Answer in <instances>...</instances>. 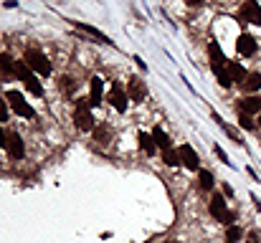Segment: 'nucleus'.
Masks as SVG:
<instances>
[{
  "mask_svg": "<svg viewBox=\"0 0 261 243\" xmlns=\"http://www.w3.org/2000/svg\"><path fill=\"white\" fill-rule=\"evenodd\" d=\"M13 73H16L18 79L25 84V89L31 91L33 97H43V86L38 84V79L33 76V71L25 66V61H16V66H13Z\"/></svg>",
  "mask_w": 261,
  "mask_h": 243,
  "instance_id": "nucleus-1",
  "label": "nucleus"
},
{
  "mask_svg": "<svg viewBox=\"0 0 261 243\" xmlns=\"http://www.w3.org/2000/svg\"><path fill=\"white\" fill-rule=\"evenodd\" d=\"M23 61H25V66H28V69L38 71L41 76H48V73H51V61L43 56L38 49H28L25 56H23Z\"/></svg>",
  "mask_w": 261,
  "mask_h": 243,
  "instance_id": "nucleus-2",
  "label": "nucleus"
},
{
  "mask_svg": "<svg viewBox=\"0 0 261 243\" xmlns=\"http://www.w3.org/2000/svg\"><path fill=\"white\" fill-rule=\"evenodd\" d=\"M89 101L86 99H76V114H74V119H76V127L81 129V132H92L96 124H94V117H92V112H89Z\"/></svg>",
  "mask_w": 261,
  "mask_h": 243,
  "instance_id": "nucleus-3",
  "label": "nucleus"
},
{
  "mask_svg": "<svg viewBox=\"0 0 261 243\" xmlns=\"http://www.w3.org/2000/svg\"><path fill=\"white\" fill-rule=\"evenodd\" d=\"M5 99H8V104H10V109L16 112L18 117H28V119H33V117H36L33 106L25 101V97L21 94V91H8V94H5Z\"/></svg>",
  "mask_w": 261,
  "mask_h": 243,
  "instance_id": "nucleus-4",
  "label": "nucleus"
},
{
  "mask_svg": "<svg viewBox=\"0 0 261 243\" xmlns=\"http://www.w3.org/2000/svg\"><path fill=\"white\" fill-rule=\"evenodd\" d=\"M241 18L249 21V23H254V25H261V5L256 3V0H243Z\"/></svg>",
  "mask_w": 261,
  "mask_h": 243,
  "instance_id": "nucleus-5",
  "label": "nucleus"
},
{
  "mask_svg": "<svg viewBox=\"0 0 261 243\" xmlns=\"http://www.w3.org/2000/svg\"><path fill=\"white\" fill-rule=\"evenodd\" d=\"M211 216L215 218V220H223V223H228V220H234V216L226 210V200H223V195H213L211 197Z\"/></svg>",
  "mask_w": 261,
  "mask_h": 243,
  "instance_id": "nucleus-6",
  "label": "nucleus"
},
{
  "mask_svg": "<svg viewBox=\"0 0 261 243\" xmlns=\"http://www.w3.org/2000/svg\"><path fill=\"white\" fill-rule=\"evenodd\" d=\"M5 149H8V155L13 160H21L25 155V147H23V140H21V134L16 132H8V140H5Z\"/></svg>",
  "mask_w": 261,
  "mask_h": 243,
  "instance_id": "nucleus-7",
  "label": "nucleus"
},
{
  "mask_svg": "<svg viewBox=\"0 0 261 243\" xmlns=\"http://www.w3.org/2000/svg\"><path fill=\"white\" fill-rule=\"evenodd\" d=\"M178 152H180V162L188 167V170H200V157L190 145H183Z\"/></svg>",
  "mask_w": 261,
  "mask_h": 243,
  "instance_id": "nucleus-8",
  "label": "nucleus"
},
{
  "mask_svg": "<svg viewBox=\"0 0 261 243\" xmlns=\"http://www.w3.org/2000/svg\"><path fill=\"white\" fill-rule=\"evenodd\" d=\"M109 101L117 112H127V101H129V94L119 86V84H112V94H109Z\"/></svg>",
  "mask_w": 261,
  "mask_h": 243,
  "instance_id": "nucleus-9",
  "label": "nucleus"
},
{
  "mask_svg": "<svg viewBox=\"0 0 261 243\" xmlns=\"http://www.w3.org/2000/svg\"><path fill=\"white\" fill-rule=\"evenodd\" d=\"M71 25H74V28H79L81 33H86V36L96 38L99 43H109V46H112L109 36H107V33H101V30H99V28H94V25H86V23H81V21H71Z\"/></svg>",
  "mask_w": 261,
  "mask_h": 243,
  "instance_id": "nucleus-10",
  "label": "nucleus"
},
{
  "mask_svg": "<svg viewBox=\"0 0 261 243\" xmlns=\"http://www.w3.org/2000/svg\"><path fill=\"white\" fill-rule=\"evenodd\" d=\"M208 53H211V66H213V71H218V69H223V66L228 64L226 56H223V51H221V46L215 43V41L208 43Z\"/></svg>",
  "mask_w": 261,
  "mask_h": 243,
  "instance_id": "nucleus-11",
  "label": "nucleus"
},
{
  "mask_svg": "<svg viewBox=\"0 0 261 243\" xmlns=\"http://www.w3.org/2000/svg\"><path fill=\"white\" fill-rule=\"evenodd\" d=\"M236 49L241 56H254L256 53V38L249 36V33H241L238 41H236Z\"/></svg>",
  "mask_w": 261,
  "mask_h": 243,
  "instance_id": "nucleus-12",
  "label": "nucleus"
},
{
  "mask_svg": "<svg viewBox=\"0 0 261 243\" xmlns=\"http://www.w3.org/2000/svg\"><path fill=\"white\" fill-rule=\"evenodd\" d=\"M127 94L132 101H142L144 97H147V89H144V84L140 79H129L127 81Z\"/></svg>",
  "mask_w": 261,
  "mask_h": 243,
  "instance_id": "nucleus-13",
  "label": "nucleus"
},
{
  "mask_svg": "<svg viewBox=\"0 0 261 243\" xmlns=\"http://www.w3.org/2000/svg\"><path fill=\"white\" fill-rule=\"evenodd\" d=\"M238 109H241L243 114H256V112H261V97H243L241 104H238Z\"/></svg>",
  "mask_w": 261,
  "mask_h": 243,
  "instance_id": "nucleus-14",
  "label": "nucleus"
},
{
  "mask_svg": "<svg viewBox=\"0 0 261 243\" xmlns=\"http://www.w3.org/2000/svg\"><path fill=\"white\" fill-rule=\"evenodd\" d=\"M226 71H228V76H231V81H246V76H249V73H246V69L238 64V61H228V64H226Z\"/></svg>",
  "mask_w": 261,
  "mask_h": 243,
  "instance_id": "nucleus-15",
  "label": "nucleus"
},
{
  "mask_svg": "<svg viewBox=\"0 0 261 243\" xmlns=\"http://www.w3.org/2000/svg\"><path fill=\"white\" fill-rule=\"evenodd\" d=\"M101 91H104V81H101L99 76H94V79H92V94H89V104L92 106L101 104Z\"/></svg>",
  "mask_w": 261,
  "mask_h": 243,
  "instance_id": "nucleus-16",
  "label": "nucleus"
},
{
  "mask_svg": "<svg viewBox=\"0 0 261 243\" xmlns=\"http://www.w3.org/2000/svg\"><path fill=\"white\" fill-rule=\"evenodd\" d=\"M140 149H142V152H147V155H155V149H157L155 137L147 134V132H140Z\"/></svg>",
  "mask_w": 261,
  "mask_h": 243,
  "instance_id": "nucleus-17",
  "label": "nucleus"
},
{
  "mask_svg": "<svg viewBox=\"0 0 261 243\" xmlns=\"http://www.w3.org/2000/svg\"><path fill=\"white\" fill-rule=\"evenodd\" d=\"M243 89L249 91V94H251V91H259L261 89V73L251 71L249 76H246V81H243Z\"/></svg>",
  "mask_w": 261,
  "mask_h": 243,
  "instance_id": "nucleus-18",
  "label": "nucleus"
},
{
  "mask_svg": "<svg viewBox=\"0 0 261 243\" xmlns=\"http://www.w3.org/2000/svg\"><path fill=\"white\" fill-rule=\"evenodd\" d=\"M152 137H155V145H157V147H163V149H170V147H172L170 137H167L160 127H155V129H152Z\"/></svg>",
  "mask_w": 261,
  "mask_h": 243,
  "instance_id": "nucleus-19",
  "label": "nucleus"
},
{
  "mask_svg": "<svg viewBox=\"0 0 261 243\" xmlns=\"http://www.w3.org/2000/svg\"><path fill=\"white\" fill-rule=\"evenodd\" d=\"M163 162H165V165H170V167H178V165H183V162H180V152H178V149H172V147H170V149H165Z\"/></svg>",
  "mask_w": 261,
  "mask_h": 243,
  "instance_id": "nucleus-20",
  "label": "nucleus"
},
{
  "mask_svg": "<svg viewBox=\"0 0 261 243\" xmlns=\"http://www.w3.org/2000/svg\"><path fill=\"white\" fill-rule=\"evenodd\" d=\"M198 180H200V188H203V190H211V188H213V172L198 170Z\"/></svg>",
  "mask_w": 261,
  "mask_h": 243,
  "instance_id": "nucleus-21",
  "label": "nucleus"
},
{
  "mask_svg": "<svg viewBox=\"0 0 261 243\" xmlns=\"http://www.w3.org/2000/svg\"><path fill=\"white\" fill-rule=\"evenodd\" d=\"M243 236V231L238 225H228V231H226V243H238Z\"/></svg>",
  "mask_w": 261,
  "mask_h": 243,
  "instance_id": "nucleus-22",
  "label": "nucleus"
},
{
  "mask_svg": "<svg viewBox=\"0 0 261 243\" xmlns=\"http://www.w3.org/2000/svg\"><path fill=\"white\" fill-rule=\"evenodd\" d=\"M13 66H16V61H13L8 53H0V71L8 76V73H13Z\"/></svg>",
  "mask_w": 261,
  "mask_h": 243,
  "instance_id": "nucleus-23",
  "label": "nucleus"
},
{
  "mask_svg": "<svg viewBox=\"0 0 261 243\" xmlns=\"http://www.w3.org/2000/svg\"><path fill=\"white\" fill-rule=\"evenodd\" d=\"M238 124H241L243 129H249V132L256 127V124H254V119H251V114H243V112L238 114Z\"/></svg>",
  "mask_w": 261,
  "mask_h": 243,
  "instance_id": "nucleus-24",
  "label": "nucleus"
},
{
  "mask_svg": "<svg viewBox=\"0 0 261 243\" xmlns=\"http://www.w3.org/2000/svg\"><path fill=\"white\" fill-rule=\"evenodd\" d=\"M215 76H218V84L221 86H231V84H234V81H231V76H228V71H226V66L215 71Z\"/></svg>",
  "mask_w": 261,
  "mask_h": 243,
  "instance_id": "nucleus-25",
  "label": "nucleus"
},
{
  "mask_svg": "<svg viewBox=\"0 0 261 243\" xmlns=\"http://www.w3.org/2000/svg\"><path fill=\"white\" fill-rule=\"evenodd\" d=\"M74 86H76V81L71 79V76H64V79H61V89H64V91H71Z\"/></svg>",
  "mask_w": 261,
  "mask_h": 243,
  "instance_id": "nucleus-26",
  "label": "nucleus"
},
{
  "mask_svg": "<svg viewBox=\"0 0 261 243\" xmlns=\"http://www.w3.org/2000/svg\"><path fill=\"white\" fill-rule=\"evenodd\" d=\"M96 137H99V142L109 140V129H107V127H99V129H96Z\"/></svg>",
  "mask_w": 261,
  "mask_h": 243,
  "instance_id": "nucleus-27",
  "label": "nucleus"
},
{
  "mask_svg": "<svg viewBox=\"0 0 261 243\" xmlns=\"http://www.w3.org/2000/svg\"><path fill=\"white\" fill-rule=\"evenodd\" d=\"M213 152H215V155H218V160H221V162H226V165H231V162H228V155H226V152H223L221 147H213Z\"/></svg>",
  "mask_w": 261,
  "mask_h": 243,
  "instance_id": "nucleus-28",
  "label": "nucleus"
},
{
  "mask_svg": "<svg viewBox=\"0 0 261 243\" xmlns=\"http://www.w3.org/2000/svg\"><path fill=\"white\" fill-rule=\"evenodd\" d=\"M0 122H8V106L3 99H0Z\"/></svg>",
  "mask_w": 261,
  "mask_h": 243,
  "instance_id": "nucleus-29",
  "label": "nucleus"
},
{
  "mask_svg": "<svg viewBox=\"0 0 261 243\" xmlns=\"http://www.w3.org/2000/svg\"><path fill=\"white\" fill-rule=\"evenodd\" d=\"M5 140H8V134H5L3 127H0V147H5Z\"/></svg>",
  "mask_w": 261,
  "mask_h": 243,
  "instance_id": "nucleus-30",
  "label": "nucleus"
},
{
  "mask_svg": "<svg viewBox=\"0 0 261 243\" xmlns=\"http://www.w3.org/2000/svg\"><path fill=\"white\" fill-rule=\"evenodd\" d=\"M223 195H228V197H231V195H234V188H231V185H228V182H226V185H223Z\"/></svg>",
  "mask_w": 261,
  "mask_h": 243,
  "instance_id": "nucleus-31",
  "label": "nucleus"
},
{
  "mask_svg": "<svg viewBox=\"0 0 261 243\" xmlns=\"http://www.w3.org/2000/svg\"><path fill=\"white\" fill-rule=\"evenodd\" d=\"M188 5H200V3H206V0H185Z\"/></svg>",
  "mask_w": 261,
  "mask_h": 243,
  "instance_id": "nucleus-32",
  "label": "nucleus"
},
{
  "mask_svg": "<svg viewBox=\"0 0 261 243\" xmlns=\"http://www.w3.org/2000/svg\"><path fill=\"white\" fill-rule=\"evenodd\" d=\"M165 243H178V241H165Z\"/></svg>",
  "mask_w": 261,
  "mask_h": 243,
  "instance_id": "nucleus-33",
  "label": "nucleus"
},
{
  "mask_svg": "<svg viewBox=\"0 0 261 243\" xmlns=\"http://www.w3.org/2000/svg\"><path fill=\"white\" fill-rule=\"evenodd\" d=\"M259 127H261V117H259Z\"/></svg>",
  "mask_w": 261,
  "mask_h": 243,
  "instance_id": "nucleus-34",
  "label": "nucleus"
},
{
  "mask_svg": "<svg viewBox=\"0 0 261 243\" xmlns=\"http://www.w3.org/2000/svg\"><path fill=\"white\" fill-rule=\"evenodd\" d=\"M249 243H256V241H249Z\"/></svg>",
  "mask_w": 261,
  "mask_h": 243,
  "instance_id": "nucleus-35",
  "label": "nucleus"
}]
</instances>
